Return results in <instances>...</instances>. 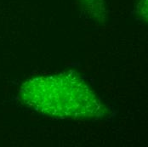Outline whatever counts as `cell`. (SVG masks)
<instances>
[{
  "mask_svg": "<svg viewBox=\"0 0 148 147\" xmlns=\"http://www.w3.org/2000/svg\"><path fill=\"white\" fill-rule=\"evenodd\" d=\"M82 3H84V4H85V7L87 6V8L88 9H90V4H92V9H94L93 8V4H95V5H96V3H97V5H98V7H101V0H80Z\"/></svg>",
  "mask_w": 148,
  "mask_h": 147,
  "instance_id": "cell-2",
  "label": "cell"
},
{
  "mask_svg": "<svg viewBox=\"0 0 148 147\" xmlns=\"http://www.w3.org/2000/svg\"><path fill=\"white\" fill-rule=\"evenodd\" d=\"M53 85L60 93L56 94L38 85L34 80L27 81L23 85L36 91L48 94H21V97L26 104L37 111L50 113L56 116L70 118H88L92 116L93 105H96L95 95L86 84L79 78L72 75L49 77Z\"/></svg>",
  "mask_w": 148,
  "mask_h": 147,
  "instance_id": "cell-1",
  "label": "cell"
}]
</instances>
